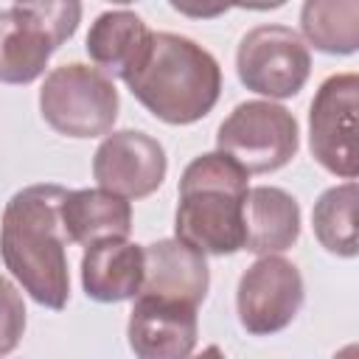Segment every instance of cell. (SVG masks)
Listing matches in <instances>:
<instances>
[{
	"mask_svg": "<svg viewBox=\"0 0 359 359\" xmlns=\"http://www.w3.org/2000/svg\"><path fill=\"white\" fill-rule=\"evenodd\" d=\"M81 20V3H14L0 8V81L31 84Z\"/></svg>",
	"mask_w": 359,
	"mask_h": 359,
	"instance_id": "cell-4",
	"label": "cell"
},
{
	"mask_svg": "<svg viewBox=\"0 0 359 359\" xmlns=\"http://www.w3.org/2000/svg\"><path fill=\"white\" fill-rule=\"evenodd\" d=\"M81 286L95 303L135 300L143 286V247L126 238H104L81 255Z\"/></svg>",
	"mask_w": 359,
	"mask_h": 359,
	"instance_id": "cell-13",
	"label": "cell"
},
{
	"mask_svg": "<svg viewBox=\"0 0 359 359\" xmlns=\"http://www.w3.org/2000/svg\"><path fill=\"white\" fill-rule=\"evenodd\" d=\"M59 216L65 238L81 247L104 238H126L132 230V205L104 188L67 191Z\"/></svg>",
	"mask_w": 359,
	"mask_h": 359,
	"instance_id": "cell-16",
	"label": "cell"
},
{
	"mask_svg": "<svg viewBox=\"0 0 359 359\" xmlns=\"http://www.w3.org/2000/svg\"><path fill=\"white\" fill-rule=\"evenodd\" d=\"M356 202L359 188L356 180H348L342 185H334L320 194L311 210V224L317 241L339 258H356L359 238H356Z\"/></svg>",
	"mask_w": 359,
	"mask_h": 359,
	"instance_id": "cell-18",
	"label": "cell"
},
{
	"mask_svg": "<svg viewBox=\"0 0 359 359\" xmlns=\"http://www.w3.org/2000/svg\"><path fill=\"white\" fill-rule=\"evenodd\" d=\"M118 90L98 67L70 62L53 67L39 90V112L45 123L65 137L107 135L118 118Z\"/></svg>",
	"mask_w": 359,
	"mask_h": 359,
	"instance_id": "cell-5",
	"label": "cell"
},
{
	"mask_svg": "<svg viewBox=\"0 0 359 359\" xmlns=\"http://www.w3.org/2000/svg\"><path fill=\"white\" fill-rule=\"evenodd\" d=\"M67 188L39 182L20 188L0 219V255L17 283L45 309H65L70 297L67 238L62 230V202Z\"/></svg>",
	"mask_w": 359,
	"mask_h": 359,
	"instance_id": "cell-1",
	"label": "cell"
},
{
	"mask_svg": "<svg viewBox=\"0 0 359 359\" xmlns=\"http://www.w3.org/2000/svg\"><path fill=\"white\" fill-rule=\"evenodd\" d=\"M238 81L266 98L297 95L311 73V53L303 36L289 25H255L236 50Z\"/></svg>",
	"mask_w": 359,
	"mask_h": 359,
	"instance_id": "cell-7",
	"label": "cell"
},
{
	"mask_svg": "<svg viewBox=\"0 0 359 359\" xmlns=\"http://www.w3.org/2000/svg\"><path fill=\"white\" fill-rule=\"evenodd\" d=\"M334 359H356V345H345L339 353H334Z\"/></svg>",
	"mask_w": 359,
	"mask_h": 359,
	"instance_id": "cell-21",
	"label": "cell"
},
{
	"mask_svg": "<svg viewBox=\"0 0 359 359\" xmlns=\"http://www.w3.org/2000/svg\"><path fill=\"white\" fill-rule=\"evenodd\" d=\"M306 297L300 269L283 255H261L244 269L236 289L238 323L252 337H269L292 325Z\"/></svg>",
	"mask_w": 359,
	"mask_h": 359,
	"instance_id": "cell-9",
	"label": "cell"
},
{
	"mask_svg": "<svg viewBox=\"0 0 359 359\" xmlns=\"http://www.w3.org/2000/svg\"><path fill=\"white\" fill-rule=\"evenodd\" d=\"M300 238V205L275 185H258L244 199V250L280 255Z\"/></svg>",
	"mask_w": 359,
	"mask_h": 359,
	"instance_id": "cell-15",
	"label": "cell"
},
{
	"mask_svg": "<svg viewBox=\"0 0 359 359\" xmlns=\"http://www.w3.org/2000/svg\"><path fill=\"white\" fill-rule=\"evenodd\" d=\"M188 359H227V356L222 353L219 345H208V348H202L196 356H188Z\"/></svg>",
	"mask_w": 359,
	"mask_h": 359,
	"instance_id": "cell-20",
	"label": "cell"
},
{
	"mask_svg": "<svg viewBox=\"0 0 359 359\" xmlns=\"http://www.w3.org/2000/svg\"><path fill=\"white\" fill-rule=\"evenodd\" d=\"M300 28L309 45L331 56H348L359 48L356 0H309L300 8Z\"/></svg>",
	"mask_w": 359,
	"mask_h": 359,
	"instance_id": "cell-17",
	"label": "cell"
},
{
	"mask_svg": "<svg viewBox=\"0 0 359 359\" xmlns=\"http://www.w3.org/2000/svg\"><path fill=\"white\" fill-rule=\"evenodd\" d=\"M210 286L208 261L180 238H160L143 247V286L140 294L180 300L196 306L205 300Z\"/></svg>",
	"mask_w": 359,
	"mask_h": 359,
	"instance_id": "cell-12",
	"label": "cell"
},
{
	"mask_svg": "<svg viewBox=\"0 0 359 359\" xmlns=\"http://www.w3.org/2000/svg\"><path fill=\"white\" fill-rule=\"evenodd\" d=\"M129 93L163 123L188 126L202 121L222 95V67L199 42L157 31L132 76Z\"/></svg>",
	"mask_w": 359,
	"mask_h": 359,
	"instance_id": "cell-2",
	"label": "cell"
},
{
	"mask_svg": "<svg viewBox=\"0 0 359 359\" xmlns=\"http://www.w3.org/2000/svg\"><path fill=\"white\" fill-rule=\"evenodd\" d=\"M300 149L297 118L272 101L238 104L216 132V151L233 157L247 174L283 168Z\"/></svg>",
	"mask_w": 359,
	"mask_h": 359,
	"instance_id": "cell-6",
	"label": "cell"
},
{
	"mask_svg": "<svg viewBox=\"0 0 359 359\" xmlns=\"http://www.w3.org/2000/svg\"><path fill=\"white\" fill-rule=\"evenodd\" d=\"M149 25L129 8H112L95 17L87 31V53L104 76L126 79L143 62L151 45Z\"/></svg>",
	"mask_w": 359,
	"mask_h": 359,
	"instance_id": "cell-14",
	"label": "cell"
},
{
	"mask_svg": "<svg viewBox=\"0 0 359 359\" xmlns=\"http://www.w3.org/2000/svg\"><path fill=\"white\" fill-rule=\"evenodd\" d=\"M359 115V76L334 73L314 93L309 109V149L311 157L334 177L356 180L359 146L356 121Z\"/></svg>",
	"mask_w": 359,
	"mask_h": 359,
	"instance_id": "cell-8",
	"label": "cell"
},
{
	"mask_svg": "<svg viewBox=\"0 0 359 359\" xmlns=\"http://www.w3.org/2000/svg\"><path fill=\"white\" fill-rule=\"evenodd\" d=\"M165 171L168 160L163 143L140 129L107 135L93 157V177L98 188L123 199H143L154 194L165 180Z\"/></svg>",
	"mask_w": 359,
	"mask_h": 359,
	"instance_id": "cell-10",
	"label": "cell"
},
{
	"mask_svg": "<svg viewBox=\"0 0 359 359\" xmlns=\"http://www.w3.org/2000/svg\"><path fill=\"white\" fill-rule=\"evenodd\" d=\"M250 174L227 154L194 157L180 177L174 233L202 255H233L244 250V199Z\"/></svg>",
	"mask_w": 359,
	"mask_h": 359,
	"instance_id": "cell-3",
	"label": "cell"
},
{
	"mask_svg": "<svg viewBox=\"0 0 359 359\" xmlns=\"http://www.w3.org/2000/svg\"><path fill=\"white\" fill-rule=\"evenodd\" d=\"M126 337L137 359H188L199 337L196 306L137 294Z\"/></svg>",
	"mask_w": 359,
	"mask_h": 359,
	"instance_id": "cell-11",
	"label": "cell"
},
{
	"mask_svg": "<svg viewBox=\"0 0 359 359\" xmlns=\"http://www.w3.org/2000/svg\"><path fill=\"white\" fill-rule=\"evenodd\" d=\"M25 334V303L20 289L0 275V359L8 356Z\"/></svg>",
	"mask_w": 359,
	"mask_h": 359,
	"instance_id": "cell-19",
	"label": "cell"
}]
</instances>
